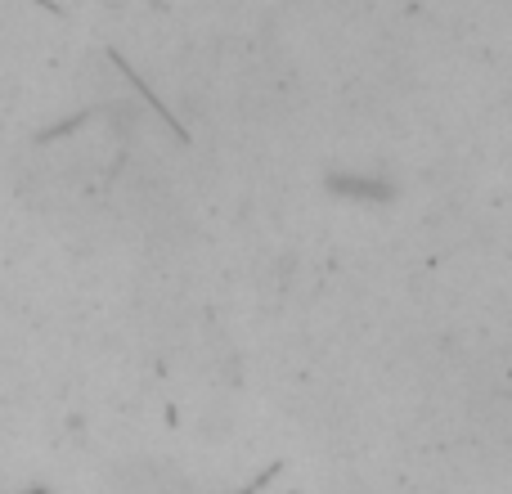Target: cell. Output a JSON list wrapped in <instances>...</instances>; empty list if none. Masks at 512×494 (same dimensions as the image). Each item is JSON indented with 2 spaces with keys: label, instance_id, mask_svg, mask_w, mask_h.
<instances>
[{
  "label": "cell",
  "instance_id": "1",
  "mask_svg": "<svg viewBox=\"0 0 512 494\" xmlns=\"http://www.w3.org/2000/svg\"><path fill=\"white\" fill-rule=\"evenodd\" d=\"M36 494H41V490H36Z\"/></svg>",
  "mask_w": 512,
  "mask_h": 494
}]
</instances>
